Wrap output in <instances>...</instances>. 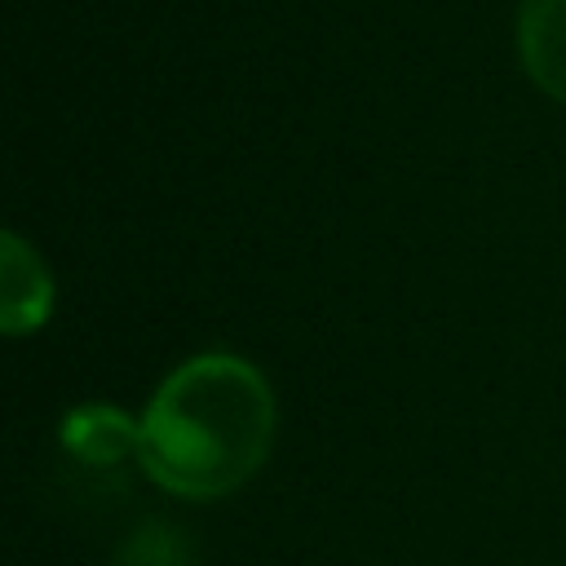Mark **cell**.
<instances>
[{"label":"cell","instance_id":"6da1fadb","mask_svg":"<svg viewBox=\"0 0 566 566\" xmlns=\"http://www.w3.org/2000/svg\"><path fill=\"white\" fill-rule=\"evenodd\" d=\"M274 394L234 354L181 363L142 416V469L155 486L186 500H221L270 455Z\"/></svg>","mask_w":566,"mask_h":566},{"label":"cell","instance_id":"7a4b0ae2","mask_svg":"<svg viewBox=\"0 0 566 566\" xmlns=\"http://www.w3.org/2000/svg\"><path fill=\"white\" fill-rule=\"evenodd\" d=\"M517 53L526 75L557 102H566V0H522Z\"/></svg>","mask_w":566,"mask_h":566},{"label":"cell","instance_id":"3957f363","mask_svg":"<svg viewBox=\"0 0 566 566\" xmlns=\"http://www.w3.org/2000/svg\"><path fill=\"white\" fill-rule=\"evenodd\" d=\"M62 447L84 469H115L142 455V424L119 407H80L62 420Z\"/></svg>","mask_w":566,"mask_h":566},{"label":"cell","instance_id":"277c9868","mask_svg":"<svg viewBox=\"0 0 566 566\" xmlns=\"http://www.w3.org/2000/svg\"><path fill=\"white\" fill-rule=\"evenodd\" d=\"M49 301H53V287H49L40 256L18 234H4V252H0V314H4L0 323H4V332L18 336V332L40 327L49 314Z\"/></svg>","mask_w":566,"mask_h":566},{"label":"cell","instance_id":"5b68a950","mask_svg":"<svg viewBox=\"0 0 566 566\" xmlns=\"http://www.w3.org/2000/svg\"><path fill=\"white\" fill-rule=\"evenodd\" d=\"M111 566H190V544L172 526H137Z\"/></svg>","mask_w":566,"mask_h":566}]
</instances>
